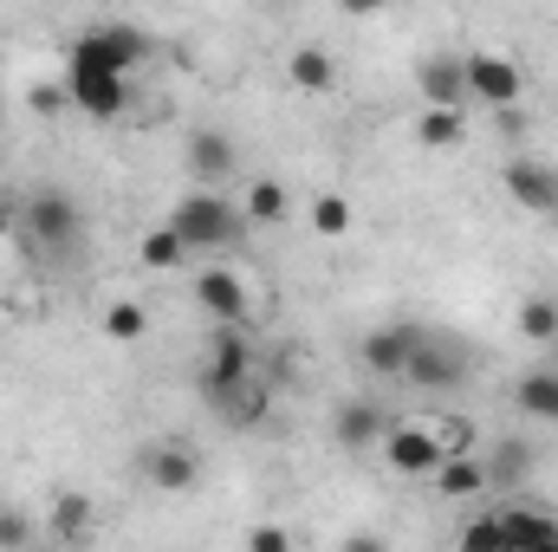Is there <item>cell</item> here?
Segmentation results:
<instances>
[{"mask_svg": "<svg viewBox=\"0 0 558 552\" xmlns=\"http://www.w3.org/2000/svg\"><path fill=\"white\" fill-rule=\"evenodd\" d=\"M162 228H169L189 254H228V248H241L247 215H241V202H228L221 189H189V195L169 202Z\"/></svg>", "mask_w": 558, "mask_h": 552, "instance_id": "1", "label": "cell"}, {"mask_svg": "<svg viewBox=\"0 0 558 552\" xmlns=\"http://www.w3.org/2000/svg\"><path fill=\"white\" fill-rule=\"evenodd\" d=\"M20 235H26L33 254L59 261L85 241V208L65 189H33V195H20Z\"/></svg>", "mask_w": 558, "mask_h": 552, "instance_id": "2", "label": "cell"}, {"mask_svg": "<svg viewBox=\"0 0 558 552\" xmlns=\"http://www.w3.org/2000/svg\"><path fill=\"white\" fill-rule=\"evenodd\" d=\"M143 59H149V33L131 20H105V26H85L65 52V72H105V79H131Z\"/></svg>", "mask_w": 558, "mask_h": 552, "instance_id": "3", "label": "cell"}, {"mask_svg": "<svg viewBox=\"0 0 558 552\" xmlns=\"http://www.w3.org/2000/svg\"><path fill=\"white\" fill-rule=\"evenodd\" d=\"M461 65H468V105L520 111V98H526V72H520L507 52H461Z\"/></svg>", "mask_w": 558, "mask_h": 552, "instance_id": "4", "label": "cell"}, {"mask_svg": "<svg viewBox=\"0 0 558 552\" xmlns=\"http://www.w3.org/2000/svg\"><path fill=\"white\" fill-rule=\"evenodd\" d=\"M384 468L390 475H403V481H428L435 468H441V435L428 429V422H390V435H384Z\"/></svg>", "mask_w": 558, "mask_h": 552, "instance_id": "5", "label": "cell"}, {"mask_svg": "<svg viewBox=\"0 0 558 552\" xmlns=\"http://www.w3.org/2000/svg\"><path fill=\"white\" fill-rule=\"evenodd\" d=\"M189 292H195V305H202V312H208L215 325H247V312H254V286H247V279L234 274L228 261L202 267Z\"/></svg>", "mask_w": 558, "mask_h": 552, "instance_id": "6", "label": "cell"}, {"mask_svg": "<svg viewBox=\"0 0 558 552\" xmlns=\"http://www.w3.org/2000/svg\"><path fill=\"white\" fill-rule=\"evenodd\" d=\"M500 182H507V195L520 202V208H533V215H546L558 221V169L546 156H507V169H500Z\"/></svg>", "mask_w": 558, "mask_h": 552, "instance_id": "7", "label": "cell"}, {"mask_svg": "<svg viewBox=\"0 0 558 552\" xmlns=\"http://www.w3.org/2000/svg\"><path fill=\"white\" fill-rule=\"evenodd\" d=\"M137 475L156 488V494H189L202 481V455L189 442H149L137 455Z\"/></svg>", "mask_w": 558, "mask_h": 552, "instance_id": "8", "label": "cell"}, {"mask_svg": "<svg viewBox=\"0 0 558 552\" xmlns=\"http://www.w3.org/2000/svg\"><path fill=\"white\" fill-rule=\"evenodd\" d=\"M416 92L428 111H468V65H461V52H422Z\"/></svg>", "mask_w": 558, "mask_h": 552, "instance_id": "9", "label": "cell"}, {"mask_svg": "<svg viewBox=\"0 0 558 552\" xmlns=\"http://www.w3.org/2000/svg\"><path fill=\"white\" fill-rule=\"evenodd\" d=\"M234 384H254V345L241 338V325H215L208 371H202V397L208 391H234Z\"/></svg>", "mask_w": 558, "mask_h": 552, "instance_id": "10", "label": "cell"}, {"mask_svg": "<svg viewBox=\"0 0 558 552\" xmlns=\"http://www.w3.org/2000/svg\"><path fill=\"white\" fill-rule=\"evenodd\" d=\"M331 435H338V448H351V455L384 448V435H390V410H384L377 397H351V404H338V416H331Z\"/></svg>", "mask_w": 558, "mask_h": 552, "instance_id": "11", "label": "cell"}, {"mask_svg": "<svg viewBox=\"0 0 558 552\" xmlns=\"http://www.w3.org/2000/svg\"><path fill=\"white\" fill-rule=\"evenodd\" d=\"M422 338H428L422 325H377V332L364 338V351H357V358H364V371H377V377H403V371H410V358L422 351Z\"/></svg>", "mask_w": 558, "mask_h": 552, "instance_id": "12", "label": "cell"}, {"mask_svg": "<svg viewBox=\"0 0 558 552\" xmlns=\"http://www.w3.org/2000/svg\"><path fill=\"white\" fill-rule=\"evenodd\" d=\"M416 391H461L468 384V358L448 345V338H422V351L410 358V371H403Z\"/></svg>", "mask_w": 558, "mask_h": 552, "instance_id": "13", "label": "cell"}, {"mask_svg": "<svg viewBox=\"0 0 558 552\" xmlns=\"http://www.w3.org/2000/svg\"><path fill=\"white\" fill-rule=\"evenodd\" d=\"M65 98L85 118H124L131 105V79H105V72H65Z\"/></svg>", "mask_w": 558, "mask_h": 552, "instance_id": "14", "label": "cell"}, {"mask_svg": "<svg viewBox=\"0 0 558 552\" xmlns=\"http://www.w3.org/2000/svg\"><path fill=\"white\" fill-rule=\"evenodd\" d=\"M189 169H195V182L202 189H221L234 169H241V149H234V137L228 131H189Z\"/></svg>", "mask_w": 558, "mask_h": 552, "instance_id": "15", "label": "cell"}, {"mask_svg": "<svg viewBox=\"0 0 558 552\" xmlns=\"http://www.w3.org/2000/svg\"><path fill=\"white\" fill-rule=\"evenodd\" d=\"M481 468H487V494H494V488H520V481L539 468V448H533L526 435H500V442L481 455Z\"/></svg>", "mask_w": 558, "mask_h": 552, "instance_id": "16", "label": "cell"}, {"mask_svg": "<svg viewBox=\"0 0 558 552\" xmlns=\"http://www.w3.org/2000/svg\"><path fill=\"white\" fill-rule=\"evenodd\" d=\"M428 481H435V494L454 501V507L487 501V468H481V455H441V468H435Z\"/></svg>", "mask_w": 558, "mask_h": 552, "instance_id": "17", "label": "cell"}, {"mask_svg": "<svg viewBox=\"0 0 558 552\" xmlns=\"http://www.w3.org/2000/svg\"><path fill=\"white\" fill-rule=\"evenodd\" d=\"M92 527H98L92 494H52V507H46V533H52L59 547H85Z\"/></svg>", "mask_w": 558, "mask_h": 552, "instance_id": "18", "label": "cell"}, {"mask_svg": "<svg viewBox=\"0 0 558 552\" xmlns=\"http://www.w3.org/2000/svg\"><path fill=\"white\" fill-rule=\"evenodd\" d=\"M286 79H292V92H331L338 85V59L325 52V46H292L286 52Z\"/></svg>", "mask_w": 558, "mask_h": 552, "instance_id": "19", "label": "cell"}, {"mask_svg": "<svg viewBox=\"0 0 558 552\" xmlns=\"http://www.w3.org/2000/svg\"><path fill=\"white\" fill-rule=\"evenodd\" d=\"M241 215H247L254 228H279V221H292V189L274 182V176H254L247 195H241Z\"/></svg>", "mask_w": 558, "mask_h": 552, "instance_id": "20", "label": "cell"}, {"mask_svg": "<svg viewBox=\"0 0 558 552\" xmlns=\"http://www.w3.org/2000/svg\"><path fill=\"white\" fill-rule=\"evenodd\" d=\"M513 404H520V416H539V422L558 429V377L546 371V364H533V371L513 384Z\"/></svg>", "mask_w": 558, "mask_h": 552, "instance_id": "21", "label": "cell"}, {"mask_svg": "<svg viewBox=\"0 0 558 552\" xmlns=\"http://www.w3.org/2000/svg\"><path fill=\"white\" fill-rule=\"evenodd\" d=\"M416 143L422 149H461L468 143V111H416Z\"/></svg>", "mask_w": 558, "mask_h": 552, "instance_id": "22", "label": "cell"}, {"mask_svg": "<svg viewBox=\"0 0 558 552\" xmlns=\"http://www.w3.org/2000/svg\"><path fill=\"white\" fill-rule=\"evenodd\" d=\"M454 552H513V547H507V520H500V507H487V514L461 520V533H454Z\"/></svg>", "mask_w": 558, "mask_h": 552, "instance_id": "23", "label": "cell"}, {"mask_svg": "<svg viewBox=\"0 0 558 552\" xmlns=\"http://www.w3.org/2000/svg\"><path fill=\"white\" fill-rule=\"evenodd\" d=\"M143 332H149V305L143 299H111L105 305V338L111 345H137Z\"/></svg>", "mask_w": 558, "mask_h": 552, "instance_id": "24", "label": "cell"}, {"mask_svg": "<svg viewBox=\"0 0 558 552\" xmlns=\"http://www.w3.org/2000/svg\"><path fill=\"white\" fill-rule=\"evenodd\" d=\"M520 338H533V345H558V299H546V292L520 299Z\"/></svg>", "mask_w": 558, "mask_h": 552, "instance_id": "25", "label": "cell"}, {"mask_svg": "<svg viewBox=\"0 0 558 552\" xmlns=\"http://www.w3.org/2000/svg\"><path fill=\"white\" fill-rule=\"evenodd\" d=\"M137 261L149 267V274H175V267L189 261V248H182V241H175L169 228H149V235L137 241Z\"/></svg>", "mask_w": 558, "mask_h": 552, "instance_id": "26", "label": "cell"}, {"mask_svg": "<svg viewBox=\"0 0 558 552\" xmlns=\"http://www.w3.org/2000/svg\"><path fill=\"white\" fill-rule=\"evenodd\" d=\"M351 221H357V208L338 195V189H325V195H312V228L325 235V241H338V235H351Z\"/></svg>", "mask_w": 558, "mask_h": 552, "instance_id": "27", "label": "cell"}, {"mask_svg": "<svg viewBox=\"0 0 558 552\" xmlns=\"http://www.w3.org/2000/svg\"><path fill=\"white\" fill-rule=\"evenodd\" d=\"M26 547H33V514L0 507V552H26Z\"/></svg>", "mask_w": 558, "mask_h": 552, "instance_id": "28", "label": "cell"}, {"mask_svg": "<svg viewBox=\"0 0 558 552\" xmlns=\"http://www.w3.org/2000/svg\"><path fill=\"white\" fill-rule=\"evenodd\" d=\"M247 552H292V533L279 520H260V527H247Z\"/></svg>", "mask_w": 558, "mask_h": 552, "instance_id": "29", "label": "cell"}, {"mask_svg": "<svg viewBox=\"0 0 558 552\" xmlns=\"http://www.w3.org/2000/svg\"><path fill=\"white\" fill-rule=\"evenodd\" d=\"M26 105H33L39 118H52V111H65L72 98H65V85H33V92H26Z\"/></svg>", "mask_w": 558, "mask_h": 552, "instance_id": "30", "label": "cell"}, {"mask_svg": "<svg viewBox=\"0 0 558 552\" xmlns=\"http://www.w3.org/2000/svg\"><path fill=\"white\" fill-rule=\"evenodd\" d=\"M0 235H20V195H0Z\"/></svg>", "mask_w": 558, "mask_h": 552, "instance_id": "31", "label": "cell"}, {"mask_svg": "<svg viewBox=\"0 0 558 552\" xmlns=\"http://www.w3.org/2000/svg\"><path fill=\"white\" fill-rule=\"evenodd\" d=\"M344 552H390V540H384V533H351Z\"/></svg>", "mask_w": 558, "mask_h": 552, "instance_id": "32", "label": "cell"}, {"mask_svg": "<svg viewBox=\"0 0 558 552\" xmlns=\"http://www.w3.org/2000/svg\"><path fill=\"white\" fill-rule=\"evenodd\" d=\"M494 124H500L507 137H526V111H494Z\"/></svg>", "mask_w": 558, "mask_h": 552, "instance_id": "33", "label": "cell"}, {"mask_svg": "<svg viewBox=\"0 0 558 552\" xmlns=\"http://www.w3.org/2000/svg\"><path fill=\"white\" fill-rule=\"evenodd\" d=\"M520 552H558V527H546V533H539L533 547H520Z\"/></svg>", "mask_w": 558, "mask_h": 552, "instance_id": "34", "label": "cell"}, {"mask_svg": "<svg viewBox=\"0 0 558 552\" xmlns=\"http://www.w3.org/2000/svg\"><path fill=\"white\" fill-rule=\"evenodd\" d=\"M546 371H553V377H558V351H553V364H546Z\"/></svg>", "mask_w": 558, "mask_h": 552, "instance_id": "35", "label": "cell"}]
</instances>
